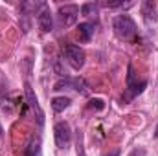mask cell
Masks as SVG:
<instances>
[{
	"mask_svg": "<svg viewBox=\"0 0 158 156\" xmlns=\"http://www.w3.org/2000/svg\"><path fill=\"white\" fill-rule=\"evenodd\" d=\"M26 97H28V103H30L31 110L37 112V121H39V125H42V121H44V112H42L39 101H37V96L33 94V90H31V86H30L28 83H26Z\"/></svg>",
	"mask_w": 158,
	"mask_h": 156,
	"instance_id": "obj_8",
	"label": "cell"
},
{
	"mask_svg": "<svg viewBox=\"0 0 158 156\" xmlns=\"http://www.w3.org/2000/svg\"><path fill=\"white\" fill-rule=\"evenodd\" d=\"M77 156H86L85 154V147H83V143H77Z\"/></svg>",
	"mask_w": 158,
	"mask_h": 156,
	"instance_id": "obj_16",
	"label": "cell"
},
{
	"mask_svg": "<svg viewBox=\"0 0 158 156\" xmlns=\"http://www.w3.org/2000/svg\"><path fill=\"white\" fill-rule=\"evenodd\" d=\"M94 31H96V28H94V24L92 22H81L77 26V37L81 42H90L92 37H94Z\"/></svg>",
	"mask_w": 158,
	"mask_h": 156,
	"instance_id": "obj_9",
	"label": "cell"
},
{
	"mask_svg": "<svg viewBox=\"0 0 158 156\" xmlns=\"http://www.w3.org/2000/svg\"><path fill=\"white\" fill-rule=\"evenodd\" d=\"M112 28H114L116 37L121 40H134L136 35H138L136 22L129 15H118L114 18V22H112Z\"/></svg>",
	"mask_w": 158,
	"mask_h": 156,
	"instance_id": "obj_1",
	"label": "cell"
},
{
	"mask_svg": "<svg viewBox=\"0 0 158 156\" xmlns=\"http://www.w3.org/2000/svg\"><path fill=\"white\" fill-rule=\"evenodd\" d=\"M110 156H118V151H114V153H112Z\"/></svg>",
	"mask_w": 158,
	"mask_h": 156,
	"instance_id": "obj_18",
	"label": "cell"
},
{
	"mask_svg": "<svg viewBox=\"0 0 158 156\" xmlns=\"http://www.w3.org/2000/svg\"><path fill=\"white\" fill-rule=\"evenodd\" d=\"M63 51H64L66 63H68L74 70H81V68L85 66V59H86V55H85V51H83L81 46L72 44V42H66V44L63 46Z\"/></svg>",
	"mask_w": 158,
	"mask_h": 156,
	"instance_id": "obj_2",
	"label": "cell"
},
{
	"mask_svg": "<svg viewBox=\"0 0 158 156\" xmlns=\"http://www.w3.org/2000/svg\"><path fill=\"white\" fill-rule=\"evenodd\" d=\"M79 11H81V15H85V17H92V15H98V4H94V2L83 4V6L79 7Z\"/></svg>",
	"mask_w": 158,
	"mask_h": 156,
	"instance_id": "obj_12",
	"label": "cell"
},
{
	"mask_svg": "<svg viewBox=\"0 0 158 156\" xmlns=\"http://www.w3.org/2000/svg\"><path fill=\"white\" fill-rule=\"evenodd\" d=\"M147 86V81H136L134 77V74H132V66H129V76H127V94H125V97H123V101H131V99H134L138 94H142L143 92V88Z\"/></svg>",
	"mask_w": 158,
	"mask_h": 156,
	"instance_id": "obj_6",
	"label": "cell"
},
{
	"mask_svg": "<svg viewBox=\"0 0 158 156\" xmlns=\"http://www.w3.org/2000/svg\"><path fill=\"white\" fill-rule=\"evenodd\" d=\"M53 138H55V145L59 149H66L70 145L72 140V129L66 121H57L53 127Z\"/></svg>",
	"mask_w": 158,
	"mask_h": 156,
	"instance_id": "obj_3",
	"label": "cell"
},
{
	"mask_svg": "<svg viewBox=\"0 0 158 156\" xmlns=\"http://www.w3.org/2000/svg\"><path fill=\"white\" fill-rule=\"evenodd\" d=\"M101 6H103V7H107V9H116V7H131V6H132V2H123V0H118V2H103Z\"/></svg>",
	"mask_w": 158,
	"mask_h": 156,
	"instance_id": "obj_14",
	"label": "cell"
},
{
	"mask_svg": "<svg viewBox=\"0 0 158 156\" xmlns=\"http://www.w3.org/2000/svg\"><path fill=\"white\" fill-rule=\"evenodd\" d=\"M64 88H72L79 92L81 96H86L88 94V84L83 77H64V79H59L53 86V90H64Z\"/></svg>",
	"mask_w": 158,
	"mask_h": 156,
	"instance_id": "obj_5",
	"label": "cell"
},
{
	"mask_svg": "<svg viewBox=\"0 0 158 156\" xmlns=\"http://www.w3.org/2000/svg\"><path fill=\"white\" fill-rule=\"evenodd\" d=\"M79 13H81L79 11V6H76V4H64V6H61L59 11H57V17H59L61 26H64V28L74 26L77 22Z\"/></svg>",
	"mask_w": 158,
	"mask_h": 156,
	"instance_id": "obj_4",
	"label": "cell"
},
{
	"mask_svg": "<svg viewBox=\"0 0 158 156\" xmlns=\"http://www.w3.org/2000/svg\"><path fill=\"white\" fill-rule=\"evenodd\" d=\"M142 15H143V20H145L147 24L155 22V20H156V4H155L153 0H145V2L142 4Z\"/></svg>",
	"mask_w": 158,
	"mask_h": 156,
	"instance_id": "obj_10",
	"label": "cell"
},
{
	"mask_svg": "<svg viewBox=\"0 0 158 156\" xmlns=\"http://www.w3.org/2000/svg\"><path fill=\"white\" fill-rule=\"evenodd\" d=\"M70 103H72L70 97L59 96V97H53V99H52V109H53L55 112H63V110H66V109L70 107Z\"/></svg>",
	"mask_w": 158,
	"mask_h": 156,
	"instance_id": "obj_11",
	"label": "cell"
},
{
	"mask_svg": "<svg viewBox=\"0 0 158 156\" xmlns=\"http://www.w3.org/2000/svg\"><path fill=\"white\" fill-rule=\"evenodd\" d=\"M88 109H90V110H103V109H105V103H103L101 99H90Z\"/></svg>",
	"mask_w": 158,
	"mask_h": 156,
	"instance_id": "obj_15",
	"label": "cell"
},
{
	"mask_svg": "<svg viewBox=\"0 0 158 156\" xmlns=\"http://www.w3.org/2000/svg\"><path fill=\"white\" fill-rule=\"evenodd\" d=\"M155 136L158 138V123H156V129H155Z\"/></svg>",
	"mask_w": 158,
	"mask_h": 156,
	"instance_id": "obj_17",
	"label": "cell"
},
{
	"mask_svg": "<svg viewBox=\"0 0 158 156\" xmlns=\"http://www.w3.org/2000/svg\"><path fill=\"white\" fill-rule=\"evenodd\" d=\"M37 22H39V28L42 33H50L53 30V18H52V13H50V9L46 6L42 7V11L37 15Z\"/></svg>",
	"mask_w": 158,
	"mask_h": 156,
	"instance_id": "obj_7",
	"label": "cell"
},
{
	"mask_svg": "<svg viewBox=\"0 0 158 156\" xmlns=\"http://www.w3.org/2000/svg\"><path fill=\"white\" fill-rule=\"evenodd\" d=\"M26 156H40V142L39 138L35 140H31L30 142V145H28V149H26Z\"/></svg>",
	"mask_w": 158,
	"mask_h": 156,
	"instance_id": "obj_13",
	"label": "cell"
}]
</instances>
